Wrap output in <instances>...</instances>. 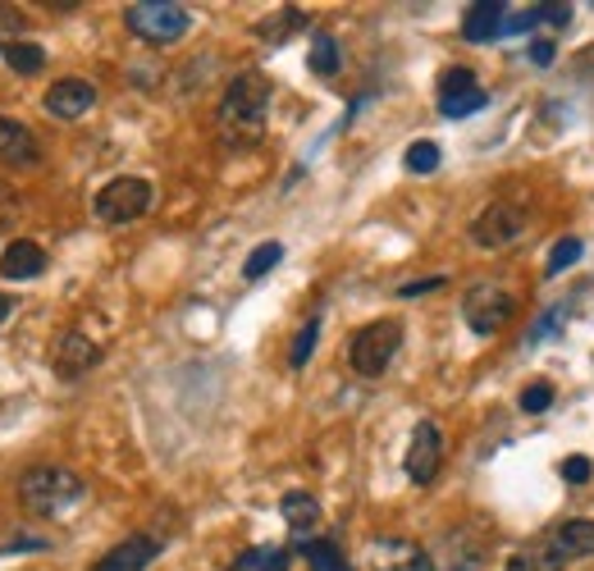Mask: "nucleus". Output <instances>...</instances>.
<instances>
[{"instance_id":"f257e3e1","label":"nucleus","mask_w":594,"mask_h":571,"mask_svg":"<svg viewBox=\"0 0 594 571\" xmlns=\"http://www.w3.org/2000/svg\"><path fill=\"white\" fill-rule=\"evenodd\" d=\"M266 110H270V79L266 73H238V79L225 88L215 110V133L229 151H247L266 137Z\"/></svg>"},{"instance_id":"f03ea898","label":"nucleus","mask_w":594,"mask_h":571,"mask_svg":"<svg viewBox=\"0 0 594 571\" xmlns=\"http://www.w3.org/2000/svg\"><path fill=\"white\" fill-rule=\"evenodd\" d=\"M83 489H88V485L73 476L69 467L42 462V467H28V471L19 476V503H23L32 517H55V512H64V508L79 503Z\"/></svg>"},{"instance_id":"7ed1b4c3","label":"nucleus","mask_w":594,"mask_h":571,"mask_svg":"<svg viewBox=\"0 0 594 571\" xmlns=\"http://www.w3.org/2000/svg\"><path fill=\"white\" fill-rule=\"evenodd\" d=\"M124 23L133 37H142V42L170 47L193 28V14L183 6H174V0H137V6L124 10Z\"/></svg>"},{"instance_id":"20e7f679","label":"nucleus","mask_w":594,"mask_h":571,"mask_svg":"<svg viewBox=\"0 0 594 571\" xmlns=\"http://www.w3.org/2000/svg\"><path fill=\"white\" fill-rule=\"evenodd\" d=\"M398 343H402V325L398 320H370L348 338V361L357 375L376 379L389 370V361L398 357Z\"/></svg>"},{"instance_id":"39448f33","label":"nucleus","mask_w":594,"mask_h":571,"mask_svg":"<svg viewBox=\"0 0 594 571\" xmlns=\"http://www.w3.org/2000/svg\"><path fill=\"white\" fill-rule=\"evenodd\" d=\"M92 211H96L101 224H133V220H142L146 211H152V183L133 179V174L110 179L101 193H96Z\"/></svg>"},{"instance_id":"423d86ee","label":"nucleus","mask_w":594,"mask_h":571,"mask_svg":"<svg viewBox=\"0 0 594 571\" xmlns=\"http://www.w3.org/2000/svg\"><path fill=\"white\" fill-rule=\"evenodd\" d=\"M512 312H516V297H512L508 288H499V284H475V288L462 297V320H467L471 334H480V338L499 334V329L512 320Z\"/></svg>"},{"instance_id":"0eeeda50","label":"nucleus","mask_w":594,"mask_h":571,"mask_svg":"<svg viewBox=\"0 0 594 571\" xmlns=\"http://www.w3.org/2000/svg\"><path fill=\"white\" fill-rule=\"evenodd\" d=\"M522 234H526V211L512 206V202H490L485 211L475 215V224H471V243L480 252H503Z\"/></svg>"},{"instance_id":"6e6552de","label":"nucleus","mask_w":594,"mask_h":571,"mask_svg":"<svg viewBox=\"0 0 594 571\" xmlns=\"http://www.w3.org/2000/svg\"><path fill=\"white\" fill-rule=\"evenodd\" d=\"M485 567V544L475 540V530L458 526L430 549V571H480Z\"/></svg>"},{"instance_id":"1a4fd4ad","label":"nucleus","mask_w":594,"mask_h":571,"mask_svg":"<svg viewBox=\"0 0 594 571\" xmlns=\"http://www.w3.org/2000/svg\"><path fill=\"white\" fill-rule=\"evenodd\" d=\"M439 462H443V435L434 421H421L412 430V443H407V476H412V485H430L439 476Z\"/></svg>"},{"instance_id":"9d476101","label":"nucleus","mask_w":594,"mask_h":571,"mask_svg":"<svg viewBox=\"0 0 594 571\" xmlns=\"http://www.w3.org/2000/svg\"><path fill=\"white\" fill-rule=\"evenodd\" d=\"M366 571H430V553L412 540H370Z\"/></svg>"},{"instance_id":"9b49d317","label":"nucleus","mask_w":594,"mask_h":571,"mask_svg":"<svg viewBox=\"0 0 594 571\" xmlns=\"http://www.w3.org/2000/svg\"><path fill=\"white\" fill-rule=\"evenodd\" d=\"M42 105H47V114H55V120H83V114L96 105V88L88 79H60V83H51Z\"/></svg>"},{"instance_id":"f8f14e48","label":"nucleus","mask_w":594,"mask_h":571,"mask_svg":"<svg viewBox=\"0 0 594 571\" xmlns=\"http://www.w3.org/2000/svg\"><path fill=\"white\" fill-rule=\"evenodd\" d=\"M156 558H161V540H152V536H129L124 544L110 549L92 571H146Z\"/></svg>"},{"instance_id":"ddd939ff","label":"nucleus","mask_w":594,"mask_h":571,"mask_svg":"<svg viewBox=\"0 0 594 571\" xmlns=\"http://www.w3.org/2000/svg\"><path fill=\"white\" fill-rule=\"evenodd\" d=\"M37 161H42V146H37V137L19 120H6V114H0V165L32 170Z\"/></svg>"},{"instance_id":"4468645a","label":"nucleus","mask_w":594,"mask_h":571,"mask_svg":"<svg viewBox=\"0 0 594 571\" xmlns=\"http://www.w3.org/2000/svg\"><path fill=\"white\" fill-rule=\"evenodd\" d=\"M101 361V348L88 338V334H79V329H69L60 343H55V370L64 375V379H79L88 366H96Z\"/></svg>"},{"instance_id":"2eb2a0df","label":"nucleus","mask_w":594,"mask_h":571,"mask_svg":"<svg viewBox=\"0 0 594 571\" xmlns=\"http://www.w3.org/2000/svg\"><path fill=\"white\" fill-rule=\"evenodd\" d=\"M279 512H284V521L293 526V536H297V544H311V536H316V526H320V503L311 499L307 489H293V493H284V503H279Z\"/></svg>"},{"instance_id":"dca6fc26","label":"nucleus","mask_w":594,"mask_h":571,"mask_svg":"<svg viewBox=\"0 0 594 571\" xmlns=\"http://www.w3.org/2000/svg\"><path fill=\"white\" fill-rule=\"evenodd\" d=\"M42 271H47V252L28 238H14L6 247V256H0V275L6 279H37Z\"/></svg>"},{"instance_id":"f3484780","label":"nucleus","mask_w":594,"mask_h":571,"mask_svg":"<svg viewBox=\"0 0 594 571\" xmlns=\"http://www.w3.org/2000/svg\"><path fill=\"white\" fill-rule=\"evenodd\" d=\"M508 10L499 6V0H480V6H471L467 10V19H462V37L467 42H494V37H503V19Z\"/></svg>"},{"instance_id":"a211bd4d","label":"nucleus","mask_w":594,"mask_h":571,"mask_svg":"<svg viewBox=\"0 0 594 571\" xmlns=\"http://www.w3.org/2000/svg\"><path fill=\"white\" fill-rule=\"evenodd\" d=\"M553 549H559L563 558H590L594 553V521H585V517L559 521V530H553Z\"/></svg>"},{"instance_id":"6ab92c4d","label":"nucleus","mask_w":594,"mask_h":571,"mask_svg":"<svg viewBox=\"0 0 594 571\" xmlns=\"http://www.w3.org/2000/svg\"><path fill=\"white\" fill-rule=\"evenodd\" d=\"M567 558L553 549V540H540V544H526L508 558V571H563Z\"/></svg>"},{"instance_id":"aec40b11","label":"nucleus","mask_w":594,"mask_h":571,"mask_svg":"<svg viewBox=\"0 0 594 571\" xmlns=\"http://www.w3.org/2000/svg\"><path fill=\"white\" fill-rule=\"evenodd\" d=\"M229 571H288V553L275 549V544H256V549H243Z\"/></svg>"},{"instance_id":"412c9836","label":"nucleus","mask_w":594,"mask_h":571,"mask_svg":"<svg viewBox=\"0 0 594 571\" xmlns=\"http://www.w3.org/2000/svg\"><path fill=\"white\" fill-rule=\"evenodd\" d=\"M307 64H311V73H320V79H334V73H339V64H344L339 42H334L329 32H316V37H311V55H307Z\"/></svg>"},{"instance_id":"4be33fe9","label":"nucleus","mask_w":594,"mask_h":571,"mask_svg":"<svg viewBox=\"0 0 594 571\" xmlns=\"http://www.w3.org/2000/svg\"><path fill=\"white\" fill-rule=\"evenodd\" d=\"M6 60H10V69H14V73H23V79H32V73H42L47 51L37 47V42H14V47L6 51Z\"/></svg>"},{"instance_id":"5701e85b","label":"nucleus","mask_w":594,"mask_h":571,"mask_svg":"<svg viewBox=\"0 0 594 571\" xmlns=\"http://www.w3.org/2000/svg\"><path fill=\"white\" fill-rule=\"evenodd\" d=\"M485 105H490V96L480 92V88H471V92H458V96H439V110L449 114V120H467V114L485 110Z\"/></svg>"},{"instance_id":"b1692460","label":"nucleus","mask_w":594,"mask_h":571,"mask_svg":"<svg viewBox=\"0 0 594 571\" xmlns=\"http://www.w3.org/2000/svg\"><path fill=\"white\" fill-rule=\"evenodd\" d=\"M284 261V247L279 243H262V247H256L252 256H247V265H243V275L247 279H266L270 271H275V265Z\"/></svg>"},{"instance_id":"393cba45","label":"nucleus","mask_w":594,"mask_h":571,"mask_svg":"<svg viewBox=\"0 0 594 571\" xmlns=\"http://www.w3.org/2000/svg\"><path fill=\"white\" fill-rule=\"evenodd\" d=\"M581 261V238H559L553 243V252H549V265H544V275L549 279H559L567 265H576Z\"/></svg>"},{"instance_id":"a878e982","label":"nucleus","mask_w":594,"mask_h":571,"mask_svg":"<svg viewBox=\"0 0 594 571\" xmlns=\"http://www.w3.org/2000/svg\"><path fill=\"white\" fill-rule=\"evenodd\" d=\"M402 161H407V170H412V174H434L439 170V146L434 142H412Z\"/></svg>"},{"instance_id":"bb28decb","label":"nucleus","mask_w":594,"mask_h":571,"mask_svg":"<svg viewBox=\"0 0 594 571\" xmlns=\"http://www.w3.org/2000/svg\"><path fill=\"white\" fill-rule=\"evenodd\" d=\"M316 338H320V320H307L303 329H297V338H293V353H288V361L303 370L307 366V357L316 353Z\"/></svg>"},{"instance_id":"cd10ccee","label":"nucleus","mask_w":594,"mask_h":571,"mask_svg":"<svg viewBox=\"0 0 594 571\" xmlns=\"http://www.w3.org/2000/svg\"><path fill=\"white\" fill-rule=\"evenodd\" d=\"M307 558H311V571H352V567L339 558V549L325 544V540H311V544H307Z\"/></svg>"},{"instance_id":"c85d7f7f","label":"nucleus","mask_w":594,"mask_h":571,"mask_svg":"<svg viewBox=\"0 0 594 571\" xmlns=\"http://www.w3.org/2000/svg\"><path fill=\"white\" fill-rule=\"evenodd\" d=\"M549 407H553V385H549V379H535L531 389H522V411L526 416H540Z\"/></svg>"},{"instance_id":"c756f323","label":"nucleus","mask_w":594,"mask_h":571,"mask_svg":"<svg viewBox=\"0 0 594 571\" xmlns=\"http://www.w3.org/2000/svg\"><path fill=\"white\" fill-rule=\"evenodd\" d=\"M19 32H23V14L10 10V6H0V55L19 42Z\"/></svg>"},{"instance_id":"7c9ffc66","label":"nucleus","mask_w":594,"mask_h":571,"mask_svg":"<svg viewBox=\"0 0 594 571\" xmlns=\"http://www.w3.org/2000/svg\"><path fill=\"white\" fill-rule=\"evenodd\" d=\"M14 220H19V193L10 183H0V238L14 228Z\"/></svg>"},{"instance_id":"2f4dec72","label":"nucleus","mask_w":594,"mask_h":571,"mask_svg":"<svg viewBox=\"0 0 594 571\" xmlns=\"http://www.w3.org/2000/svg\"><path fill=\"white\" fill-rule=\"evenodd\" d=\"M475 88V73L471 69H449L439 79V96H458V92H471Z\"/></svg>"},{"instance_id":"473e14b6","label":"nucleus","mask_w":594,"mask_h":571,"mask_svg":"<svg viewBox=\"0 0 594 571\" xmlns=\"http://www.w3.org/2000/svg\"><path fill=\"white\" fill-rule=\"evenodd\" d=\"M279 14H284V19L262 23V37H270V42H284V37H288L297 23H303V10H293V6H288V10H279Z\"/></svg>"},{"instance_id":"72a5a7b5","label":"nucleus","mask_w":594,"mask_h":571,"mask_svg":"<svg viewBox=\"0 0 594 571\" xmlns=\"http://www.w3.org/2000/svg\"><path fill=\"white\" fill-rule=\"evenodd\" d=\"M563 316H567V307H553V312H544L535 325H531V334H526V343H540V338H549V334H559V325H563Z\"/></svg>"},{"instance_id":"f704fd0d","label":"nucleus","mask_w":594,"mask_h":571,"mask_svg":"<svg viewBox=\"0 0 594 571\" xmlns=\"http://www.w3.org/2000/svg\"><path fill=\"white\" fill-rule=\"evenodd\" d=\"M526 55H531V64H540V69H549L553 60H559V47L549 42V37H535V42L526 47Z\"/></svg>"},{"instance_id":"c9c22d12","label":"nucleus","mask_w":594,"mask_h":571,"mask_svg":"<svg viewBox=\"0 0 594 571\" xmlns=\"http://www.w3.org/2000/svg\"><path fill=\"white\" fill-rule=\"evenodd\" d=\"M590 476H594L590 457H567V462H563V480H567V485H585Z\"/></svg>"},{"instance_id":"e433bc0d","label":"nucleus","mask_w":594,"mask_h":571,"mask_svg":"<svg viewBox=\"0 0 594 571\" xmlns=\"http://www.w3.org/2000/svg\"><path fill=\"white\" fill-rule=\"evenodd\" d=\"M535 10H540V23H553V28L572 23V6H535Z\"/></svg>"},{"instance_id":"4c0bfd02","label":"nucleus","mask_w":594,"mask_h":571,"mask_svg":"<svg viewBox=\"0 0 594 571\" xmlns=\"http://www.w3.org/2000/svg\"><path fill=\"white\" fill-rule=\"evenodd\" d=\"M439 284H443V279H412V284H402L398 293H402V297H421V293H434Z\"/></svg>"},{"instance_id":"58836bf2","label":"nucleus","mask_w":594,"mask_h":571,"mask_svg":"<svg viewBox=\"0 0 594 571\" xmlns=\"http://www.w3.org/2000/svg\"><path fill=\"white\" fill-rule=\"evenodd\" d=\"M10 312H14V297H6V293H0V325L10 320Z\"/></svg>"}]
</instances>
